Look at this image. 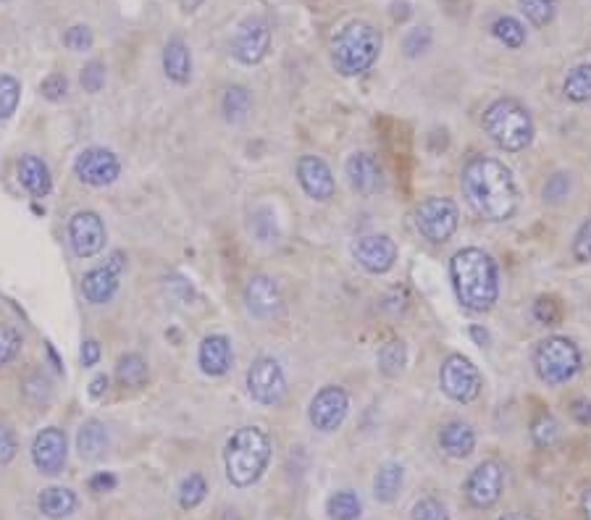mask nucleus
<instances>
[{"instance_id":"nucleus-1","label":"nucleus","mask_w":591,"mask_h":520,"mask_svg":"<svg viewBox=\"0 0 591 520\" xmlns=\"http://www.w3.org/2000/svg\"><path fill=\"white\" fill-rule=\"evenodd\" d=\"M460 187L473 211L492 224L510 221L521 205V192L513 171L492 155L468 158L460 171Z\"/></svg>"},{"instance_id":"nucleus-2","label":"nucleus","mask_w":591,"mask_h":520,"mask_svg":"<svg viewBox=\"0 0 591 520\" xmlns=\"http://www.w3.org/2000/svg\"><path fill=\"white\" fill-rule=\"evenodd\" d=\"M450 282L465 310L486 313L500 300V268L481 247H463L450 260Z\"/></svg>"},{"instance_id":"nucleus-3","label":"nucleus","mask_w":591,"mask_h":520,"mask_svg":"<svg viewBox=\"0 0 591 520\" xmlns=\"http://www.w3.org/2000/svg\"><path fill=\"white\" fill-rule=\"evenodd\" d=\"M271 436L261 426H242L226 439L224 468L229 484L237 489H250L263 478L271 463Z\"/></svg>"},{"instance_id":"nucleus-4","label":"nucleus","mask_w":591,"mask_h":520,"mask_svg":"<svg viewBox=\"0 0 591 520\" xmlns=\"http://www.w3.org/2000/svg\"><path fill=\"white\" fill-rule=\"evenodd\" d=\"M481 124H484L489 140L505 153H523L534 142V119H531V113L521 100L497 98L486 106Z\"/></svg>"},{"instance_id":"nucleus-5","label":"nucleus","mask_w":591,"mask_h":520,"mask_svg":"<svg viewBox=\"0 0 591 520\" xmlns=\"http://www.w3.org/2000/svg\"><path fill=\"white\" fill-rule=\"evenodd\" d=\"M381 32L368 22H350L339 29L331 40V66L342 77H360L366 74L381 53Z\"/></svg>"},{"instance_id":"nucleus-6","label":"nucleus","mask_w":591,"mask_h":520,"mask_svg":"<svg viewBox=\"0 0 591 520\" xmlns=\"http://www.w3.org/2000/svg\"><path fill=\"white\" fill-rule=\"evenodd\" d=\"M584 366L581 350L568 337H547L534 347V371L547 387H563Z\"/></svg>"},{"instance_id":"nucleus-7","label":"nucleus","mask_w":591,"mask_h":520,"mask_svg":"<svg viewBox=\"0 0 591 520\" xmlns=\"http://www.w3.org/2000/svg\"><path fill=\"white\" fill-rule=\"evenodd\" d=\"M413 224L423 239H429L431 245H444L450 242L458 232L460 208L452 197H423L413 211Z\"/></svg>"},{"instance_id":"nucleus-8","label":"nucleus","mask_w":591,"mask_h":520,"mask_svg":"<svg viewBox=\"0 0 591 520\" xmlns=\"http://www.w3.org/2000/svg\"><path fill=\"white\" fill-rule=\"evenodd\" d=\"M439 387L452 402L471 405L473 400H479L484 381H481V371L471 358L452 352L442 360V368H439Z\"/></svg>"},{"instance_id":"nucleus-9","label":"nucleus","mask_w":591,"mask_h":520,"mask_svg":"<svg viewBox=\"0 0 591 520\" xmlns=\"http://www.w3.org/2000/svg\"><path fill=\"white\" fill-rule=\"evenodd\" d=\"M247 392L266 408L279 405L287 394V376H284L279 360L268 358V355L255 358L247 368Z\"/></svg>"},{"instance_id":"nucleus-10","label":"nucleus","mask_w":591,"mask_h":520,"mask_svg":"<svg viewBox=\"0 0 591 520\" xmlns=\"http://www.w3.org/2000/svg\"><path fill=\"white\" fill-rule=\"evenodd\" d=\"M505 489V465L500 460H484L465 478V499L473 510H492Z\"/></svg>"},{"instance_id":"nucleus-11","label":"nucleus","mask_w":591,"mask_h":520,"mask_svg":"<svg viewBox=\"0 0 591 520\" xmlns=\"http://www.w3.org/2000/svg\"><path fill=\"white\" fill-rule=\"evenodd\" d=\"M347 413H350V394L342 387H337V384H329V387L318 389L308 408L310 426L316 431H321V434L337 431L339 426L345 423Z\"/></svg>"},{"instance_id":"nucleus-12","label":"nucleus","mask_w":591,"mask_h":520,"mask_svg":"<svg viewBox=\"0 0 591 520\" xmlns=\"http://www.w3.org/2000/svg\"><path fill=\"white\" fill-rule=\"evenodd\" d=\"M127 268V258L124 253H113L103 266L90 268L82 279V295L87 303L92 305H106L111 303L113 295L119 292L121 274Z\"/></svg>"},{"instance_id":"nucleus-13","label":"nucleus","mask_w":591,"mask_h":520,"mask_svg":"<svg viewBox=\"0 0 591 520\" xmlns=\"http://www.w3.org/2000/svg\"><path fill=\"white\" fill-rule=\"evenodd\" d=\"M397 242L389 234H363L352 242V258L366 268L368 274H389L397 263Z\"/></svg>"},{"instance_id":"nucleus-14","label":"nucleus","mask_w":591,"mask_h":520,"mask_svg":"<svg viewBox=\"0 0 591 520\" xmlns=\"http://www.w3.org/2000/svg\"><path fill=\"white\" fill-rule=\"evenodd\" d=\"M74 174L79 176V182L90 184V187H108L121 174L119 155L106 148L82 150L74 161Z\"/></svg>"},{"instance_id":"nucleus-15","label":"nucleus","mask_w":591,"mask_h":520,"mask_svg":"<svg viewBox=\"0 0 591 520\" xmlns=\"http://www.w3.org/2000/svg\"><path fill=\"white\" fill-rule=\"evenodd\" d=\"M271 48V29L263 19H247L232 37V56L245 66L261 64Z\"/></svg>"},{"instance_id":"nucleus-16","label":"nucleus","mask_w":591,"mask_h":520,"mask_svg":"<svg viewBox=\"0 0 591 520\" xmlns=\"http://www.w3.org/2000/svg\"><path fill=\"white\" fill-rule=\"evenodd\" d=\"M106 224L95 211H79L69 221V242L71 250L79 258H92L106 247Z\"/></svg>"},{"instance_id":"nucleus-17","label":"nucleus","mask_w":591,"mask_h":520,"mask_svg":"<svg viewBox=\"0 0 591 520\" xmlns=\"http://www.w3.org/2000/svg\"><path fill=\"white\" fill-rule=\"evenodd\" d=\"M245 308L247 313L258 321H271L282 313L284 308V297L279 284L266 274L253 276L250 282L245 284Z\"/></svg>"},{"instance_id":"nucleus-18","label":"nucleus","mask_w":591,"mask_h":520,"mask_svg":"<svg viewBox=\"0 0 591 520\" xmlns=\"http://www.w3.org/2000/svg\"><path fill=\"white\" fill-rule=\"evenodd\" d=\"M66 434L56 426H48L32 442V463L43 476H58L66 468Z\"/></svg>"},{"instance_id":"nucleus-19","label":"nucleus","mask_w":591,"mask_h":520,"mask_svg":"<svg viewBox=\"0 0 591 520\" xmlns=\"http://www.w3.org/2000/svg\"><path fill=\"white\" fill-rule=\"evenodd\" d=\"M297 182L303 187L305 195L316 203H326L337 192V182L331 174L329 163L318 155H300L297 161Z\"/></svg>"},{"instance_id":"nucleus-20","label":"nucleus","mask_w":591,"mask_h":520,"mask_svg":"<svg viewBox=\"0 0 591 520\" xmlns=\"http://www.w3.org/2000/svg\"><path fill=\"white\" fill-rule=\"evenodd\" d=\"M345 174L350 187L358 195L371 197L376 192L384 190V169H381L379 158L373 153H366V150H360V153H352L345 163Z\"/></svg>"},{"instance_id":"nucleus-21","label":"nucleus","mask_w":591,"mask_h":520,"mask_svg":"<svg viewBox=\"0 0 591 520\" xmlns=\"http://www.w3.org/2000/svg\"><path fill=\"white\" fill-rule=\"evenodd\" d=\"M234 352H232V342L224 334H211V337H205L200 342V350H197V366L205 376H213V379H219V376H226L229 368H232Z\"/></svg>"},{"instance_id":"nucleus-22","label":"nucleus","mask_w":591,"mask_h":520,"mask_svg":"<svg viewBox=\"0 0 591 520\" xmlns=\"http://www.w3.org/2000/svg\"><path fill=\"white\" fill-rule=\"evenodd\" d=\"M439 447L452 460H465L476 450V431L471 429V423L465 421H447L439 429Z\"/></svg>"},{"instance_id":"nucleus-23","label":"nucleus","mask_w":591,"mask_h":520,"mask_svg":"<svg viewBox=\"0 0 591 520\" xmlns=\"http://www.w3.org/2000/svg\"><path fill=\"white\" fill-rule=\"evenodd\" d=\"M163 71L174 85H190L192 79V53L182 37H171L163 48Z\"/></svg>"},{"instance_id":"nucleus-24","label":"nucleus","mask_w":591,"mask_h":520,"mask_svg":"<svg viewBox=\"0 0 591 520\" xmlns=\"http://www.w3.org/2000/svg\"><path fill=\"white\" fill-rule=\"evenodd\" d=\"M19 182L32 197H48L50 190H53L50 169L45 166L43 158H37V155H24L19 161Z\"/></svg>"},{"instance_id":"nucleus-25","label":"nucleus","mask_w":591,"mask_h":520,"mask_svg":"<svg viewBox=\"0 0 591 520\" xmlns=\"http://www.w3.org/2000/svg\"><path fill=\"white\" fill-rule=\"evenodd\" d=\"M37 510L48 520H64L77 510V494L66 486H48L37 497Z\"/></svg>"},{"instance_id":"nucleus-26","label":"nucleus","mask_w":591,"mask_h":520,"mask_svg":"<svg viewBox=\"0 0 591 520\" xmlns=\"http://www.w3.org/2000/svg\"><path fill=\"white\" fill-rule=\"evenodd\" d=\"M108 444H111V434H108L106 423L98 418L82 423V429L77 434V452L82 460H98L106 455Z\"/></svg>"},{"instance_id":"nucleus-27","label":"nucleus","mask_w":591,"mask_h":520,"mask_svg":"<svg viewBox=\"0 0 591 520\" xmlns=\"http://www.w3.org/2000/svg\"><path fill=\"white\" fill-rule=\"evenodd\" d=\"M402 484H405V468L400 463H384L373 476V497L381 505H392L400 497Z\"/></svg>"},{"instance_id":"nucleus-28","label":"nucleus","mask_w":591,"mask_h":520,"mask_svg":"<svg viewBox=\"0 0 591 520\" xmlns=\"http://www.w3.org/2000/svg\"><path fill=\"white\" fill-rule=\"evenodd\" d=\"M148 376V360L142 358L140 352H127V355H121L119 363H116V381H119V387L142 389L148 384Z\"/></svg>"},{"instance_id":"nucleus-29","label":"nucleus","mask_w":591,"mask_h":520,"mask_svg":"<svg viewBox=\"0 0 591 520\" xmlns=\"http://www.w3.org/2000/svg\"><path fill=\"white\" fill-rule=\"evenodd\" d=\"M563 436V426L549 410H539L531 421V439L539 450H552Z\"/></svg>"},{"instance_id":"nucleus-30","label":"nucleus","mask_w":591,"mask_h":520,"mask_svg":"<svg viewBox=\"0 0 591 520\" xmlns=\"http://www.w3.org/2000/svg\"><path fill=\"white\" fill-rule=\"evenodd\" d=\"M253 106V98H250V90L242 85H232L224 90V98H221V111H224V119L229 124H240L247 119Z\"/></svg>"},{"instance_id":"nucleus-31","label":"nucleus","mask_w":591,"mask_h":520,"mask_svg":"<svg viewBox=\"0 0 591 520\" xmlns=\"http://www.w3.org/2000/svg\"><path fill=\"white\" fill-rule=\"evenodd\" d=\"M565 98L570 103H589L591 100V64H578L568 71V77L563 82Z\"/></svg>"},{"instance_id":"nucleus-32","label":"nucleus","mask_w":591,"mask_h":520,"mask_svg":"<svg viewBox=\"0 0 591 520\" xmlns=\"http://www.w3.org/2000/svg\"><path fill=\"white\" fill-rule=\"evenodd\" d=\"M408 366V345L402 339H389L387 345L379 350V371L387 379H397Z\"/></svg>"},{"instance_id":"nucleus-33","label":"nucleus","mask_w":591,"mask_h":520,"mask_svg":"<svg viewBox=\"0 0 591 520\" xmlns=\"http://www.w3.org/2000/svg\"><path fill=\"white\" fill-rule=\"evenodd\" d=\"M326 513H329L331 520H358L360 513H363V502L350 489H339L326 502Z\"/></svg>"},{"instance_id":"nucleus-34","label":"nucleus","mask_w":591,"mask_h":520,"mask_svg":"<svg viewBox=\"0 0 591 520\" xmlns=\"http://www.w3.org/2000/svg\"><path fill=\"white\" fill-rule=\"evenodd\" d=\"M492 35L494 40H500V43L510 50H518L526 45V27H523L515 16H500V19H494Z\"/></svg>"},{"instance_id":"nucleus-35","label":"nucleus","mask_w":591,"mask_h":520,"mask_svg":"<svg viewBox=\"0 0 591 520\" xmlns=\"http://www.w3.org/2000/svg\"><path fill=\"white\" fill-rule=\"evenodd\" d=\"M22 394L24 400L29 402V405H35V408H43V405H48L50 397H53V384H50V379L45 376L43 371H32L24 376L22 381Z\"/></svg>"},{"instance_id":"nucleus-36","label":"nucleus","mask_w":591,"mask_h":520,"mask_svg":"<svg viewBox=\"0 0 591 520\" xmlns=\"http://www.w3.org/2000/svg\"><path fill=\"white\" fill-rule=\"evenodd\" d=\"M557 3H560V0H518V6H521L528 22L539 29L549 27V24L555 22Z\"/></svg>"},{"instance_id":"nucleus-37","label":"nucleus","mask_w":591,"mask_h":520,"mask_svg":"<svg viewBox=\"0 0 591 520\" xmlns=\"http://www.w3.org/2000/svg\"><path fill=\"white\" fill-rule=\"evenodd\" d=\"M205 494H208V481L200 473H190L179 484V507L182 510H195L205 499Z\"/></svg>"},{"instance_id":"nucleus-38","label":"nucleus","mask_w":591,"mask_h":520,"mask_svg":"<svg viewBox=\"0 0 591 520\" xmlns=\"http://www.w3.org/2000/svg\"><path fill=\"white\" fill-rule=\"evenodd\" d=\"M19 98H22V82L11 74H0V121L14 116Z\"/></svg>"},{"instance_id":"nucleus-39","label":"nucleus","mask_w":591,"mask_h":520,"mask_svg":"<svg viewBox=\"0 0 591 520\" xmlns=\"http://www.w3.org/2000/svg\"><path fill=\"white\" fill-rule=\"evenodd\" d=\"M250 232L258 237V242H276L279 237V221H276V213L271 208H258V211L250 216Z\"/></svg>"},{"instance_id":"nucleus-40","label":"nucleus","mask_w":591,"mask_h":520,"mask_svg":"<svg viewBox=\"0 0 591 520\" xmlns=\"http://www.w3.org/2000/svg\"><path fill=\"white\" fill-rule=\"evenodd\" d=\"M563 316H565L563 303H560L557 297H552V295L536 297L534 318H536V321H539V324H544V326H560Z\"/></svg>"},{"instance_id":"nucleus-41","label":"nucleus","mask_w":591,"mask_h":520,"mask_svg":"<svg viewBox=\"0 0 591 520\" xmlns=\"http://www.w3.org/2000/svg\"><path fill=\"white\" fill-rule=\"evenodd\" d=\"M22 345H24L22 331L8 324L0 326V368L8 366V363H14L16 355L22 352Z\"/></svg>"},{"instance_id":"nucleus-42","label":"nucleus","mask_w":591,"mask_h":520,"mask_svg":"<svg viewBox=\"0 0 591 520\" xmlns=\"http://www.w3.org/2000/svg\"><path fill=\"white\" fill-rule=\"evenodd\" d=\"M544 203L549 205H560L565 200V197L570 195V176L565 174V171H557V174H552L544 182Z\"/></svg>"},{"instance_id":"nucleus-43","label":"nucleus","mask_w":591,"mask_h":520,"mask_svg":"<svg viewBox=\"0 0 591 520\" xmlns=\"http://www.w3.org/2000/svg\"><path fill=\"white\" fill-rule=\"evenodd\" d=\"M410 520H450V513H447V507H444L442 499L423 497L418 499L416 507H413Z\"/></svg>"},{"instance_id":"nucleus-44","label":"nucleus","mask_w":591,"mask_h":520,"mask_svg":"<svg viewBox=\"0 0 591 520\" xmlns=\"http://www.w3.org/2000/svg\"><path fill=\"white\" fill-rule=\"evenodd\" d=\"M402 48H405V56L408 58L423 56V53L431 48V29L429 27L410 29L408 35H405V43H402Z\"/></svg>"},{"instance_id":"nucleus-45","label":"nucleus","mask_w":591,"mask_h":520,"mask_svg":"<svg viewBox=\"0 0 591 520\" xmlns=\"http://www.w3.org/2000/svg\"><path fill=\"white\" fill-rule=\"evenodd\" d=\"M40 92H43V98L50 100V103H61V100L69 95V79H66L61 71H53V74H48V77L43 79Z\"/></svg>"},{"instance_id":"nucleus-46","label":"nucleus","mask_w":591,"mask_h":520,"mask_svg":"<svg viewBox=\"0 0 591 520\" xmlns=\"http://www.w3.org/2000/svg\"><path fill=\"white\" fill-rule=\"evenodd\" d=\"M92 29L85 27V24H74L64 32V45L71 50V53H85V50L92 48Z\"/></svg>"},{"instance_id":"nucleus-47","label":"nucleus","mask_w":591,"mask_h":520,"mask_svg":"<svg viewBox=\"0 0 591 520\" xmlns=\"http://www.w3.org/2000/svg\"><path fill=\"white\" fill-rule=\"evenodd\" d=\"M570 253H573L576 263H589L591 260V218H586L584 224L578 226L573 245H570Z\"/></svg>"},{"instance_id":"nucleus-48","label":"nucleus","mask_w":591,"mask_h":520,"mask_svg":"<svg viewBox=\"0 0 591 520\" xmlns=\"http://www.w3.org/2000/svg\"><path fill=\"white\" fill-rule=\"evenodd\" d=\"M79 82H82L85 92L95 95V92L106 87V66L100 64V61H90V64H85L82 74H79Z\"/></svg>"},{"instance_id":"nucleus-49","label":"nucleus","mask_w":591,"mask_h":520,"mask_svg":"<svg viewBox=\"0 0 591 520\" xmlns=\"http://www.w3.org/2000/svg\"><path fill=\"white\" fill-rule=\"evenodd\" d=\"M16 450H19V442H16L14 429H8V426L0 423V468L14 460Z\"/></svg>"},{"instance_id":"nucleus-50","label":"nucleus","mask_w":591,"mask_h":520,"mask_svg":"<svg viewBox=\"0 0 591 520\" xmlns=\"http://www.w3.org/2000/svg\"><path fill=\"white\" fill-rule=\"evenodd\" d=\"M570 418L578 423V426H584V429H591V400L586 397H576V400L570 402Z\"/></svg>"},{"instance_id":"nucleus-51","label":"nucleus","mask_w":591,"mask_h":520,"mask_svg":"<svg viewBox=\"0 0 591 520\" xmlns=\"http://www.w3.org/2000/svg\"><path fill=\"white\" fill-rule=\"evenodd\" d=\"M116 484H119V478L113 476V473H95V476L90 478V489L95 494H106V492H113L116 489Z\"/></svg>"},{"instance_id":"nucleus-52","label":"nucleus","mask_w":591,"mask_h":520,"mask_svg":"<svg viewBox=\"0 0 591 520\" xmlns=\"http://www.w3.org/2000/svg\"><path fill=\"white\" fill-rule=\"evenodd\" d=\"M79 360H82V366L92 368L100 360V345L95 339H87L82 342V350H79Z\"/></svg>"},{"instance_id":"nucleus-53","label":"nucleus","mask_w":591,"mask_h":520,"mask_svg":"<svg viewBox=\"0 0 591 520\" xmlns=\"http://www.w3.org/2000/svg\"><path fill=\"white\" fill-rule=\"evenodd\" d=\"M87 392H90V397H95V400H98V397H103V394L108 392V376H106V373H98V376H95V379L90 381V389H87Z\"/></svg>"},{"instance_id":"nucleus-54","label":"nucleus","mask_w":591,"mask_h":520,"mask_svg":"<svg viewBox=\"0 0 591 520\" xmlns=\"http://www.w3.org/2000/svg\"><path fill=\"white\" fill-rule=\"evenodd\" d=\"M581 513H584V520H591V486L581 494Z\"/></svg>"},{"instance_id":"nucleus-55","label":"nucleus","mask_w":591,"mask_h":520,"mask_svg":"<svg viewBox=\"0 0 591 520\" xmlns=\"http://www.w3.org/2000/svg\"><path fill=\"white\" fill-rule=\"evenodd\" d=\"M471 337L476 339V342H479L481 347L489 345V334H486V331L481 329V326H471Z\"/></svg>"},{"instance_id":"nucleus-56","label":"nucleus","mask_w":591,"mask_h":520,"mask_svg":"<svg viewBox=\"0 0 591 520\" xmlns=\"http://www.w3.org/2000/svg\"><path fill=\"white\" fill-rule=\"evenodd\" d=\"M497 520H536L534 515H528V513H507V515H502V518H497Z\"/></svg>"},{"instance_id":"nucleus-57","label":"nucleus","mask_w":591,"mask_h":520,"mask_svg":"<svg viewBox=\"0 0 591 520\" xmlns=\"http://www.w3.org/2000/svg\"><path fill=\"white\" fill-rule=\"evenodd\" d=\"M184 11H197V8L203 6V0H182Z\"/></svg>"},{"instance_id":"nucleus-58","label":"nucleus","mask_w":591,"mask_h":520,"mask_svg":"<svg viewBox=\"0 0 591 520\" xmlns=\"http://www.w3.org/2000/svg\"><path fill=\"white\" fill-rule=\"evenodd\" d=\"M221 520H240V518H237V515H234V513H226Z\"/></svg>"}]
</instances>
